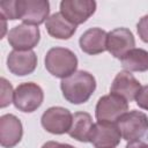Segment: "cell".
Listing matches in <instances>:
<instances>
[{
	"mask_svg": "<svg viewBox=\"0 0 148 148\" xmlns=\"http://www.w3.org/2000/svg\"><path fill=\"white\" fill-rule=\"evenodd\" d=\"M40 39L39 29L36 25L18 24L8 32L9 45L17 51H30L34 49Z\"/></svg>",
	"mask_w": 148,
	"mask_h": 148,
	"instance_id": "ba28073f",
	"label": "cell"
},
{
	"mask_svg": "<svg viewBox=\"0 0 148 148\" xmlns=\"http://www.w3.org/2000/svg\"><path fill=\"white\" fill-rule=\"evenodd\" d=\"M44 92L34 82H24L17 86L14 91V105L22 112H34L43 103Z\"/></svg>",
	"mask_w": 148,
	"mask_h": 148,
	"instance_id": "277c9868",
	"label": "cell"
},
{
	"mask_svg": "<svg viewBox=\"0 0 148 148\" xmlns=\"http://www.w3.org/2000/svg\"><path fill=\"white\" fill-rule=\"evenodd\" d=\"M45 28L49 35L57 39H68L76 31V25L71 23L61 13L52 14L46 20Z\"/></svg>",
	"mask_w": 148,
	"mask_h": 148,
	"instance_id": "2e32d148",
	"label": "cell"
},
{
	"mask_svg": "<svg viewBox=\"0 0 148 148\" xmlns=\"http://www.w3.org/2000/svg\"><path fill=\"white\" fill-rule=\"evenodd\" d=\"M120 139L121 134L118 126L109 121H97L94 124L89 135V142L95 148H116Z\"/></svg>",
	"mask_w": 148,
	"mask_h": 148,
	"instance_id": "52a82bcc",
	"label": "cell"
},
{
	"mask_svg": "<svg viewBox=\"0 0 148 148\" xmlns=\"http://www.w3.org/2000/svg\"><path fill=\"white\" fill-rule=\"evenodd\" d=\"M92 119L91 116L87 112H76L73 116L72 126L68 131L71 138L81 141V142H89V135L92 127Z\"/></svg>",
	"mask_w": 148,
	"mask_h": 148,
	"instance_id": "e0dca14e",
	"label": "cell"
},
{
	"mask_svg": "<svg viewBox=\"0 0 148 148\" xmlns=\"http://www.w3.org/2000/svg\"><path fill=\"white\" fill-rule=\"evenodd\" d=\"M14 99V91L12 84L3 77H1V102L0 106L6 108L9 105Z\"/></svg>",
	"mask_w": 148,
	"mask_h": 148,
	"instance_id": "ffe728a7",
	"label": "cell"
},
{
	"mask_svg": "<svg viewBox=\"0 0 148 148\" xmlns=\"http://www.w3.org/2000/svg\"><path fill=\"white\" fill-rule=\"evenodd\" d=\"M117 126L124 140L138 141L148 131V117L141 111L133 110L124 113L117 120Z\"/></svg>",
	"mask_w": 148,
	"mask_h": 148,
	"instance_id": "3957f363",
	"label": "cell"
},
{
	"mask_svg": "<svg viewBox=\"0 0 148 148\" xmlns=\"http://www.w3.org/2000/svg\"><path fill=\"white\" fill-rule=\"evenodd\" d=\"M77 67L76 56L65 47H52L45 56V68L56 77L66 79L75 73Z\"/></svg>",
	"mask_w": 148,
	"mask_h": 148,
	"instance_id": "7a4b0ae2",
	"label": "cell"
},
{
	"mask_svg": "<svg viewBox=\"0 0 148 148\" xmlns=\"http://www.w3.org/2000/svg\"><path fill=\"white\" fill-rule=\"evenodd\" d=\"M23 127L21 120L14 114H3L0 118V142L3 148L15 147L22 139Z\"/></svg>",
	"mask_w": 148,
	"mask_h": 148,
	"instance_id": "7c38bea8",
	"label": "cell"
},
{
	"mask_svg": "<svg viewBox=\"0 0 148 148\" xmlns=\"http://www.w3.org/2000/svg\"><path fill=\"white\" fill-rule=\"evenodd\" d=\"M108 34L101 28H90L80 37V47L87 54H98L106 50Z\"/></svg>",
	"mask_w": 148,
	"mask_h": 148,
	"instance_id": "9a60e30c",
	"label": "cell"
},
{
	"mask_svg": "<svg viewBox=\"0 0 148 148\" xmlns=\"http://www.w3.org/2000/svg\"><path fill=\"white\" fill-rule=\"evenodd\" d=\"M120 61L127 72H146L148 71V51L133 49L127 52Z\"/></svg>",
	"mask_w": 148,
	"mask_h": 148,
	"instance_id": "ac0fdd59",
	"label": "cell"
},
{
	"mask_svg": "<svg viewBox=\"0 0 148 148\" xmlns=\"http://www.w3.org/2000/svg\"><path fill=\"white\" fill-rule=\"evenodd\" d=\"M17 18L30 25L42 24L49 18L50 3L45 0H16Z\"/></svg>",
	"mask_w": 148,
	"mask_h": 148,
	"instance_id": "5b68a950",
	"label": "cell"
},
{
	"mask_svg": "<svg viewBox=\"0 0 148 148\" xmlns=\"http://www.w3.org/2000/svg\"><path fill=\"white\" fill-rule=\"evenodd\" d=\"M135 101H136V104L141 109L148 111V84L141 87V89H140V91H139Z\"/></svg>",
	"mask_w": 148,
	"mask_h": 148,
	"instance_id": "7402d4cb",
	"label": "cell"
},
{
	"mask_svg": "<svg viewBox=\"0 0 148 148\" xmlns=\"http://www.w3.org/2000/svg\"><path fill=\"white\" fill-rule=\"evenodd\" d=\"M126 148H148V143L142 141H132L127 143Z\"/></svg>",
	"mask_w": 148,
	"mask_h": 148,
	"instance_id": "cb8c5ba5",
	"label": "cell"
},
{
	"mask_svg": "<svg viewBox=\"0 0 148 148\" xmlns=\"http://www.w3.org/2000/svg\"><path fill=\"white\" fill-rule=\"evenodd\" d=\"M135 46V39L131 30L127 28H117L108 34L106 50L114 58L121 59L127 52Z\"/></svg>",
	"mask_w": 148,
	"mask_h": 148,
	"instance_id": "8fae6325",
	"label": "cell"
},
{
	"mask_svg": "<svg viewBox=\"0 0 148 148\" xmlns=\"http://www.w3.org/2000/svg\"><path fill=\"white\" fill-rule=\"evenodd\" d=\"M128 110L127 101L123 97L110 94L98 99L96 105V118L98 121H117Z\"/></svg>",
	"mask_w": 148,
	"mask_h": 148,
	"instance_id": "8992f818",
	"label": "cell"
},
{
	"mask_svg": "<svg viewBox=\"0 0 148 148\" xmlns=\"http://www.w3.org/2000/svg\"><path fill=\"white\" fill-rule=\"evenodd\" d=\"M42 148H75L71 145H67V143H59V142H56V141H47L46 143H44L42 146Z\"/></svg>",
	"mask_w": 148,
	"mask_h": 148,
	"instance_id": "603a6c76",
	"label": "cell"
},
{
	"mask_svg": "<svg viewBox=\"0 0 148 148\" xmlns=\"http://www.w3.org/2000/svg\"><path fill=\"white\" fill-rule=\"evenodd\" d=\"M96 10V2L91 0H64L60 3V13L73 24L86 22Z\"/></svg>",
	"mask_w": 148,
	"mask_h": 148,
	"instance_id": "30bf717a",
	"label": "cell"
},
{
	"mask_svg": "<svg viewBox=\"0 0 148 148\" xmlns=\"http://www.w3.org/2000/svg\"><path fill=\"white\" fill-rule=\"evenodd\" d=\"M37 66V56L34 51H12L7 57L8 69L18 76L31 74Z\"/></svg>",
	"mask_w": 148,
	"mask_h": 148,
	"instance_id": "4fadbf2b",
	"label": "cell"
},
{
	"mask_svg": "<svg viewBox=\"0 0 148 148\" xmlns=\"http://www.w3.org/2000/svg\"><path fill=\"white\" fill-rule=\"evenodd\" d=\"M61 91L64 97L73 104L87 102L96 89L95 77L86 71H76L71 76L62 79Z\"/></svg>",
	"mask_w": 148,
	"mask_h": 148,
	"instance_id": "6da1fadb",
	"label": "cell"
},
{
	"mask_svg": "<svg viewBox=\"0 0 148 148\" xmlns=\"http://www.w3.org/2000/svg\"><path fill=\"white\" fill-rule=\"evenodd\" d=\"M0 13L1 17L7 20H17L16 0H3L0 1Z\"/></svg>",
	"mask_w": 148,
	"mask_h": 148,
	"instance_id": "d6986e66",
	"label": "cell"
},
{
	"mask_svg": "<svg viewBox=\"0 0 148 148\" xmlns=\"http://www.w3.org/2000/svg\"><path fill=\"white\" fill-rule=\"evenodd\" d=\"M136 29L141 40L148 44V14L140 18V21L136 24Z\"/></svg>",
	"mask_w": 148,
	"mask_h": 148,
	"instance_id": "44dd1931",
	"label": "cell"
},
{
	"mask_svg": "<svg viewBox=\"0 0 148 148\" xmlns=\"http://www.w3.org/2000/svg\"><path fill=\"white\" fill-rule=\"evenodd\" d=\"M141 89L140 82L127 71L119 72L110 88L111 94L118 95L124 99L131 102L136 98L139 91Z\"/></svg>",
	"mask_w": 148,
	"mask_h": 148,
	"instance_id": "5bb4252c",
	"label": "cell"
},
{
	"mask_svg": "<svg viewBox=\"0 0 148 148\" xmlns=\"http://www.w3.org/2000/svg\"><path fill=\"white\" fill-rule=\"evenodd\" d=\"M72 121V113L61 106H52L42 116V126L52 134H64L68 132Z\"/></svg>",
	"mask_w": 148,
	"mask_h": 148,
	"instance_id": "9c48e42d",
	"label": "cell"
}]
</instances>
